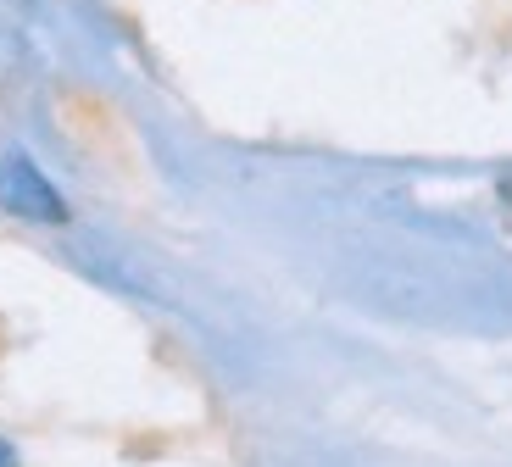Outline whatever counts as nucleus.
Returning a JSON list of instances; mask_svg holds the SVG:
<instances>
[{
  "instance_id": "obj_1",
  "label": "nucleus",
  "mask_w": 512,
  "mask_h": 467,
  "mask_svg": "<svg viewBox=\"0 0 512 467\" xmlns=\"http://www.w3.org/2000/svg\"><path fill=\"white\" fill-rule=\"evenodd\" d=\"M0 206L28 217V223H67V201L56 195V184L23 151L0 156Z\"/></svg>"
},
{
  "instance_id": "obj_2",
  "label": "nucleus",
  "mask_w": 512,
  "mask_h": 467,
  "mask_svg": "<svg viewBox=\"0 0 512 467\" xmlns=\"http://www.w3.org/2000/svg\"><path fill=\"white\" fill-rule=\"evenodd\" d=\"M0 467H17V445L12 440H0Z\"/></svg>"
}]
</instances>
